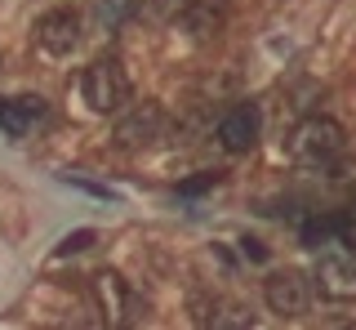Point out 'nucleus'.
Here are the masks:
<instances>
[{"label": "nucleus", "mask_w": 356, "mask_h": 330, "mask_svg": "<svg viewBox=\"0 0 356 330\" xmlns=\"http://www.w3.org/2000/svg\"><path fill=\"white\" fill-rule=\"evenodd\" d=\"M85 246H94V233H89V228H81V233H72L58 246V255H76V250H85Z\"/></svg>", "instance_id": "obj_13"}, {"label": "nucleus", "mask_w": 356, "mask_h": 330, "mask_svg": "<svg viewBox=\"0 0 356 330\" xmlns=\"http://www.w3.org/2000/svg\"><path fill=\"white\" fill-rule=\"evenodd\" d=\"M352 223H356V214H352V210L321 214V219H312V223H303V241H307V246H321V241H330V237L352 233Z\"/></svg>", "instance_id": "obj_11"}, {"label": "nucleus", "mask_w": 356, "mask_h": 330, "mask_svg": "<svg viewBox=\"0 0 356 330\" xmlns=\"http://www.w3.org/2000/svg\"><path fill=\"white\" fill-rule=\"evenodd\" d=\"M348 152V134H343L339 120L330 116H307L303 125L289 134V157L298 165H312V170H325Z\"/></svg>", "instance_id": "obj_1"}, {"label": "nucleus", "mask_w": 356, "mask_h": 330, "mask_svg": "<svg viewBox=\"0 0 356 330\" xmlns=\"http://www.w3.org/2000/svg\"><path fill=\"white\" fill-rule=\"evenodd\" d=\"M81 98H85L89 112H98V116L120 112V107H125V98H129V76H125V68H120L116 58H94L85 68V76H81Z\"/></svg>", "instance_id": "obj_2"}, {"label": "nucleus", "mask_w": 356, "mask_h": 330, "mask_svg": "<svg viewBox=\"0 0 356 330\" xmlns=\"http://www.w3.org/2000/svg\"><path fill=\"white\" fill-rule=\"evenodd\" d=\"M49 116V103L40 94H18V98H0V129L9 139H27L40 120Z\"/></svg>", "instance_id": "obj_8"}, {"label": "nucleus", "mask_w": 356, "mask_h": 330, "mask_svg": "<svg viewBox=\"0 0 356 330\" xmlns=\"http://www.w3.org/2000/svg\"><path fill=\"white\" fill-rule=\"evenodd\" d=\"M94 14H98V23L107 31H120L129 23V14H134V0H94Z\"/></svg>", "instance_id": "obj_12"}, {"label": "nucleus", "mask_w": 356, "mask_h": 330, "mask_svg": "<svg viewBox=\"0 0 356 330\" xmlns=\"http://www.w3.org/2000/svg\"><path fill=\"white\" fill-rule=\"evenodd\" d=\"M227 18H232V0H187L183 14H178V23H183L187 36L209 40V36H218V31L227 27Z\"/></svg>", "instance_id": "obj_9"}, {"label": "nucleus", "mask_w": 356, "mask_h": 330, "mask_svg": "<svg viewBox=\"0 0 356 330\" xmlns=\"http://www.w3.org/2000/svg\"><path fill=\"white\" fill-rule=\"evenodd\" d=\"M156 134H165V112L156 103H143L134 107V112L116 125V139L125 143V148H138V143H152Z\"/></svg>", "instance_id": "obj_10"}, {"label": "nucleus", "mask_w": 356, "mask_h": 330, "mask_svg": "<svg viewBox=\"0 0 356 330\" xmlns=\"http://www.w3.org/2000/svg\"><path fill=\"white\" fill-rule=\"evenodd\" d=\"M263 304L267 313H276L281 322H298L312 308V277L298 268H281L263 281Z\"/></svg>", "instance_id": "obj_3"}, {"label": "nucleus", "mask_w": 356, "mask_h": 330, "mask_svg": "<svg viewBox=\"0 0 356 330\" xmlns=\"http://www.w3.org/2000/svg\"><path fill=\"white\" fill-rule=\"evenodd\" d=\"M312 290H321L330 304H352L356 299V259L348 255H321L312 268Z\"/></svg>", "instance_id": "obj_4"}, {"label": "nucleus", "mask_w": 356, "mask_h": 330, "mask_svg": "<svg viewBox=\"0 0 356 330\" xmlns=\"http://www.w3.org/2000/svg\"><path fill=\"white\" fill-rule=\"evenodd\" d=\"M36 40L44 54H54V58H63V54H72L81 45V14H76L72 5H54L40 14L36 23Z\"/></svg>", "instance_id": "obj_5"}, {"label": "nucleus", "mask_w": 356, "mask_h": 330, "mask_svg": "<svg viewBox=\"0 0 356 330\" xmlns=\"http://www.w3.org/2000/svg\"><path fill=\"white\" fill-rule=\"evenodd\" d=\"M352 246H356V237H352Z\"/></svg>", "instance_id": "obj_14"}, {"label": "nucleus", "mask_w": 356, "mask_h": 330, "mask_svg": "<svg viewBox=\"0 0 356 330\" xmlns=\"http://www.w3.org/2000/svg\"><path fill=\"white\" fill-rule=\"evenodd\" d=\"M94 294H98V308H103V317L111 326H125L138 313V294L129 290V281L120 272H94Z\"/></svg>", "instance_id": "obj_7"}, {"label": "nucleus", "mask_w": 356, "mask_h": 330, "mask_svg": "<svg viewBox=\"0 0 356 330\" xmlns=\"http://www.w3.org/2000/svg\"><path fill=\"white\" fill-rule=\"evenodd\" d=\"M259 134H263V112L254 103H236L218 120V143H222V152H232V157H245V152L259 143Z\"/></svg>", "instance_id": "obj_6"}]
</instances>
